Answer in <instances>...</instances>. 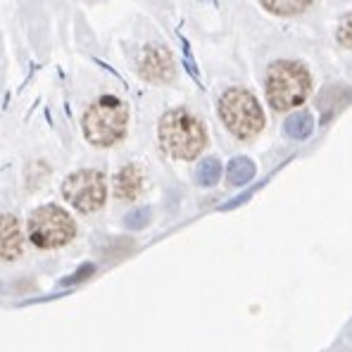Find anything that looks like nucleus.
Returning <instances> with one entry per match:
<instances>
[{"label":"nucleus","mask_w":352,"mask_h":352,"mask_svg":"<svg viewBox=\"0 0 352 352\" xmlns=\"http://www.w3.org/2000/svg\"><path fill=\"white\" fill-rule=\"evenodd\" d=\"M217 112H219L221 124L226 131L238 141H252L260 136L264 129V110L255 96L248 88L231 86L219 96L217 102Z\"/></svg>","instance_id":"20e7f679"},{"label":"nucleus","mask_w":352,"mask_h":352,"mask_svg":"<svg viewBox=\"0 0 352 352\" xmlns=\"http://www.w3.org/2000/svg\"><path fill=\"white\" fill-rule=\"evenodd\" d=\"M157 138L169 157L190 162L207 146V129L203 119L195 117L188 107H172L160 119Z\"/></svg>","instance_id":"f03ea898"},{"label":"nucleus","mask_w":352,"mask_h":352,"mask_svg":"<svg viewBox=\"0 0 352 352\" xmlns=\"http://www.w3.org/2000/svg\"><path fill=\"white\" fill-rule=\"evenodd\" d=\"M252 176H255V164L248 157L231 160L229 169H226V179H229L231 186H245L248 181H252Z\"/></svg>","instance_id":"ddd939ff"},{"label":"nucleus","mask_w":352,"mask_h":352,"mask_svg":"<svg viewBox=\"0 0 352 352\" xmlns=\"http://www.w3.org/2000/svg\"><path fill=\"white\" fill-rule=\"evenodd\" d=\"M136 72L148 84L164 86V84H172L176 79V62L167 45L148 43L136 60Z\"/></svg>","instance_id":"0eeeda50"},{"label":"nucleus","mask_w":352,"mask_h":352,"mask_svg":"<svg viewBox=\"0 0 352 352\" xmlns=\"http://www.w3.org/2000/svg\"><path fill=\"white\" fill-rule=\"evenodd\" d=\"M0 293H3V283H0Z\"/></svg>","instance_id":"a211bd4d"},{"label":"nucleus","mask_w":352,"mask_h":352,"mask_svg":"<svg viewBox=\"0 0 352 352\" xmlns=\"http://www.w3.org/2000/svg\"><path fill=\"white\" fill-rule=\"evenodd\" d=\"M129 105L115 93H100L86 105L81 115L84 138L96 148H115L126 138Z\"/></svg>","instance_id":"f257e3e1"},{"label":"nucleus","mask_w":352,"mask_h":352,"mask_svg":"<svg viewBox=\"0 0 352 352\" xmlns=\"http://www.w3.org/2000/svg\"><path fill=\"white\" fill-rule=\"evenodd\" d=\"M260 5L274 17H298L314 5V0H260Z\"/></svg>","instance_id":"9b49d317"},{"label":"nucleus","mask_w":352,"mask_h":352,"mask_svg":"<svg viewBox=\"0 0 352 352\" xmlns=\"http://www.w3.org/2000/svg\"><path fill=\"white\" fill-rule=\"evenodd\" d=\"M312 131H314V117L309 112H295L283 124V133L288 138H293V141H305V138L312 136Z\"/></svg>","instance_id":"f8f14e48"},{"label":"nucleus","mask_w":352,"mask_h":352,"mask_svg":"<svg viewBox=\"0 0 352 352\" xmlns=\"http://www.w3.org/2000/svg\"><path fill=\"white\" fill-rule=\"evenodd\" d=\"M150 224V210L148 207H138V210L129 212L126 219H124V226L131 231H138V229H146Z\"/></svg>","instance_id":"2eb2a0df"},{"label":"nucleus","mask_w":352,"mask_h":352,"mask_svg":"<svg viewBox=\"0 0 352 352\" xmlns=\"http://www.w3.org/2000/svg\"><path fill=\"white\" fill-rule=\"evenodd\" d=\"M62 198L81 214L100 212L107 203V179L100 169H79L62 181Z\"/></svg>","instance_id":"423d86ee"},{"label":"nucleus","mask_w":352,"mask_h":352,"mask_svg":"<svg viewBox=\"0 0 352 352\" xmlns=\"http://www.w3.org/2000/svg\"><path fill=\"white\" fill-rule=\"evenodd\" d=\"M112 190H115L117 200H122V203H133V200L141 198V193L146 190V172L133 162L124 164L115 174Z\"/></svg>","instance_id":"6e6552de"},{"label":"nucleus","mask_w":352,"mask_h":352,"mask_svg":"<svg viewBox=\"0 0 352 352\" xmlns=\"http://www.w3.org/2000/svg\"><path fill=\"white\" fill-rule=\"evenodd\" d=\"M91 274H96V267L93 264H84V267L79 269V272H74L72 276H67V278H62L60 281V286H72V283H79V281H86Z\"/></svg>","instance_id":"f3484780"},{"label":"nucleus","mask_w":352,"mask_h":352,"mask_svg":"<svg viewBox=\"0 0 352 352\" xmlns=\"http://www.w3.org/2000/svg\"><path fill=\"white\" fill-rule=\"evenodd\" d=\"M336 38H338V43L343 45V48L352 50V12L340 17L338 27H336Z\"/></svg>","instance_id":"dca6fc26"},{"label":"nucleus","mask_w":352,"mask_h":352,"mask_svg":"<svg viewBox=\"0 0 352 352\" xmlns=\"http://www.w3.org/2000/svg\"><path fill=\"white\" fill-rule=\"evenodd\" d=\"M352 100V88L345 84H333L329 88H324L322 96H319L317 105L322 110V122L326 124L331 117H336L345 105Z\"/></svg>","instance_id":"9d476101"},{"label":"nucleus","mask_w":352,"mask_h":352,"mask_svg":"<svg viewBox=\"0 0 352 352\" xmlns=\"http://www.w3.org/2000/svg\"><path fill=\"white\" fill-rule=\"evenodd\" d=\"M264 93L274 112L295 110L312 93V74L298 60H276L264 76Z\"/></svg>","instance_id":"7ed1b4c3"},{"label":"nucleus","mask_w":352,"mask_h":352,"mask_svg":"<svg viewBox=\"0 0 352 352\" xmlns=\"http://www.w3.org/2000/svg\"><path fill=\"white\" fill-rule=\"evenodd\" d=\"M24 252L22 224L14 214H0V262H14Z\"/></svg>","instance_id":"1a4fd4ad"},{"label":"nucleus","mask_w":352,"mask_h":352,"mask_svg":"<svg viewBox=\"0 0 352 352\" xmlns=\"http://www.w3.org/2000/svg\"><path fill=\"white\" fill-rule=\"evenodd\" d=\"M195 179H198L200 186H205V188H210V186H214L217 181L221 179V162L217 157H207L200 162L198 172H195Z\"/></svg>","instance_id":"4468645a"},{"label":"nucleus","mask_w":352,"mask_h":352,"mask_svg":"<svg viewBox=\"0 0 352 352\" xmlns=\"http://www.w3.org/2000/svg\"><path fill=\"white\" fill-rule=\"evenodd\" d=\"M27 231L29 241L38 250H58V248L69 245L76 238V221L65 207L48 203L31 210Z\"/></svg>","instance_id":"39448f33"}]
</instances>
